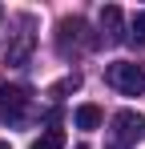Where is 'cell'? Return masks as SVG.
<instances>
[{"mask_svg": "<svg viewBox=\"0 0 145 149\" xmlns=\"http://www.w3.org/2000/svg\"><path fill=\"white\" fill-rule=\"evenodd\" d=\"M36 49V32H32V16H16L12 32H4V65H28V56Z\"/></svg>", "mask_w": 145, "mask_h": 149, "instance_id": "6da1fadb", "label": "cell"}, {"mask_svg": "<svg viewBox=\"0 0 145 149\" xmlns=\"http://www.w3.org/2000/svg\"><path fill=\"white\" fill-rule=\"evenodd\" d=\"M105 81L125 93V97H141L145 93V69L141 65H133V61H113L109 69H105Z\"/></svg>", "mask_w": 145, "mask_h": 149, "instance_id": "7a4b0ae2", "label": "cell"}, {"mask_svg": "<svg viewBox=\"0 0 145 149\" xmlns=\"http://www.w3.org/2000/svg\"><path fill=\"white\" fill-rule=\"evenodd\" d=\"M28 113V89L24 85H0V125H20Z\"/></svg>", "mask_w": 145, "mask_h": 149, "instance_id": "3957f363", "label": "cell"}, {"mask_svg": "<svg viewBox=\"0 0 145 149\" xmlns=\"http://www.w3.org/2000/svg\"><path fill=\"white\" fill-rule=\"evenodd\" d=\"M145 137V117L141 113H133V109H121V113H113V141L117 145H133V141H141Z\"/></svg>", "mask_w": 145, "mask_h": 149, "instance_id": "277c9868", "label": "cell"}, {"mask_svg": "<svg viewBox=\"0 0 145 149\" xmlns=\"http://www.w3.org/2000/svg\"><path fill=\"white\" fill-rule=\"evenodd\" d=\"M101 40H105V45H125V40H129L125 16H121L117 4H105V8H101Z\"/></svg>", "mask_w": 145, "mask_h": 149, "instance_id": "5b68a950", "label": "cell"}, {"mask_svg": "<svg viewBox=\"0 0 145 149\" xmlns=\"http://www.w3.org/2000/svg\"><path fill=\"white\" fill-rule=\"evenodd\" d=\"M69 40H72V45H89V40H85V20H81V16H65V20L56 24V49H61V56H65V49H69Z\"/></svg>", "mask_w": 145, "mask_h": 149, "instance_id": "8992f818", "label": "cell"}, {"mask_svg": "<svg viewBox=\"0 0 145 149\" xmlns=\"http://www.w3.org/2000/svg\"><path fill=\"white\" fill-rule=\"evenodd\" d=\"M72 121H77V129H101V121H105V113H101L97 105H77Z\"/></svg>", "mask_w": 145, "mask_h": 149, "instance_id": "52a82bcc", "label": "cell"}, {"mask_svg": "<svg viewBox=\"0 0 145 149\" xmlns=\"http://www.w3.org/2000/svg\"><path fill=\"white\" fill-rule=\"evenodd\" d=\"M32 149H65V133H61V129H45V133L32 141Z\"/></svg>", "mask_w": 145, "mask_h": 149, "instance_id": "ba28073f", "label": "cell"}, {"mask_svg": "<svg viewBox=\"0 0 145 149\" xmlns=\"http://www.w3.org/2000/svg\"><path fill=\"white\" fill-rule=\"evenodd\" d=\"M129 45L133 49H145V12H137L133 24H129Z\"/></svg>", "mask_w": 145, "mask_h": 149, "instance_id": "9c48e42d", "label": "cell"}, {"mask_svg": "<svg viewBox=\"0 0 145 149\" xmlns=\"http://www.w3.org/2000/svg\"><path fill=\"white\" fill-rule=\"evenodd\" d=\"M77 89H81V77H65V81L52 85V97H65V93H77Z\"/></svg>", "mask_w": 145, "mask_h": 149, "instance_id": "30bf717a", "label": "cell"}, {"mask_svg": "<svg viewBox=\"0 0 145 149\" xmlns=\"http://www.w3.org/2000/svg\"><path fill=\"white\" fill-rule=\"evenodd\" d=\"M109 149H125V145H117V141H113V145H109Z\"/></svg>", "mask_w": 145, "mask_h": 149, "instance_id": "8fae6325", "label": "cell"}, {"mask_svg": "<svg viewBox=\"0 0 145 149\" xmlns=\"http://www.w3.org/2000/svg\"><path fill=\"white\" fill-rule=\"evenodd\" d=\"M0 149H8V145H4V141H0Z\"/></svg>", "mask_w": 145, "mask_h": 149, "instance_id": "7c38bea8", "label": "cell"}, {"mask_svg": "<svg viewBox=\"0 0 145 149\" xmlns=\"http://www.w3.org/2000/svg\"><path fill=\"white\" fill-rule=\"evenodd\" d=\"M77 149H89V145H77Z\"/></svg>", "mask_w": 145, "mask_h": 149, "instance_id": "4fadbf2b", "label": "cell"}, {"mask_svg": "<svg viewBox=\"0 0 145 149\" xmlns=\"http://www.w3.org/2000/svg\"><path fill=\"white\" fill-rule=\"evenodd\" d=\"M0 16H4V12H0Z\"/></svg>", "mask_w": 145, "mask_h": 149, "instance_id": "5bb4252c", "label": "cell"}]
</instances>
